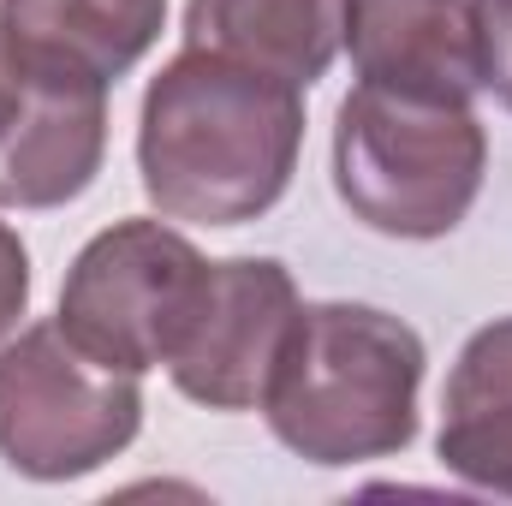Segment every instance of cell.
<instances>
[{
  "label": "cell",
  "instance_id": "cell-1",
  "mask_svg": "<svg viewBox=\"0 0 512 506\" xmlns=\"http://www.w3.org/2000/svg\"><path fill=\"white\" fill-rule=\"evenodd\" d=\"M304 149V90L245 60L173 54L137 114V173L161 221L245 227L268 215Z\"/></svg>",
  "mask_w": 512,
  "mask_h": 506
},
{
  "label": "cell",
  "instance_id": "cell-7",
  "mask_svg": "<svg viewBox=\"0 0 512 506\" xmlns=\"http://www.w3.org/2000/svg\"><path fill=\"white\" fill-rule=\"evenodd\" d=\"M102 149H108L102 84L18 72V96L0 126V209H66L96 185Z\"/></svg>",
  "mask_w": 512,
  "mask_h": 506
},
{
  "label": "cell",
  "instance_id": "cell-8",
  "mask_svg": "<svg viewBox=\"0 0 512 506\" xmlns=\"http://www.w3.org/2000/svg\"><path fill=\"white\" fill-rule=\"evenodd\" d=\"M358 84L417 102H477V12L471 0H346V42Z\"/></svg>",
  "mask_w": 512,
  "mask_h": 506
},
{
  "label": "cell",
  "instance_id": "cell-12",
  "mask_svg": "<svg viewBox=\"0 0 512 506\" xmlns=\"http://www.w3.org/2000/svg\"><path fill=\"white\" fill-rule=\"evenodd\" d=\"M477 12V60H483V90L512 114V0H471Z\"/></svg>",
  "mask_w": 512,
  "mask_h": 506
},
{
  "label": "cell",
  "instance_id": "cell-10",
  "mask_svg": "<svg viewBox=\"0 0 512 506\" xmlns=\"http://www.w3.org/2000/svg\"><path fill=\"white\" fill-rule=\"evenodd\" d=\"M346 42V0H191L185 48L245 60L268 78L310 90Z\"/></svg>",
  "mask_w": 512,
  "mask_h": 506
},
{
  "label": "cell",
  "instance_id": "cell-14",
  "mask_svg": "<svg viewBox=\"0 0 512 506\" xmlns=\"http://www.w3.org/2000/svg\"><path fill=\"white\" fill-rule=\"evenodd\" d=\"M18 96V72H12V54H6V30H0V126H6V108Z\"/></svg>",
  "mask_w": 512,
  "mask_h": 506
},
{
  "label": "cell",
  "instance_id": "cell-3",
  "mask_svg": "<svg viewBox=\"0 0 512 506\" xmlns=\"http://www.w3.org/2000/svg\"><path fill=\"white\" fill-rule=\"evenodd\" d=\"M489 173V131L465 102L358 84L334 120V191L382 239H447Z\"/></svg>",
  "mask_w": 512,
  "mask_h": 506
},
{
  "label": "cell",
  "instance_id": "cell-2",
  "mask_svg": "<svg viewBox=\"0 0 512 506\" xmlns=\"http://www.w3.org/2000/svg\"><path fill=\"white\" fill-rule=\"evenodd\" d=\"M423 364L417 328L393 310L352 298L298 304L262 387V417L274 441L310 465L387 459L417 435Z\"/></svg>",
  "mask_w": 512,
  "mask_h": 506
},
{
  "label": "cell",
  "instance_id": "cell-13",
  "mask_svg": "<svg viewBox=\"0 0 512 506\" xmlns=\"http://www.w3.org/2000/svg\"><path fill=\"white\" fill-rule=\"evenodd\" d=\"M24 310H30V251H24V239L0 221V346L18 334Z\"/></svg>",
  "mask_w": 512,
  "mask_h": 506
},
{
  "label": "cell",
  "instance_id": "cell-5",
  "mask_svg": "<svg viewBox=\"0 0 512 506\" xmlns=\"http://www.w3.org/2000/svg\"><path fill=\"white\" fill-rule=\"evenodd\" d=\"M203 280V251L167 221H114L72 256L60 286V328L78 352L108 370L149 376L167 364V346Z\"/></svg>",
  "mask_w": 512,
  "mask_h": 506
},
{
  "label": "cell",
  "instance_id": "cell-4",
  "mask_svg": "<svg viewBox=\"0 0 512 506\" xmlns=\"http://www.w3.org/2000/svg\"><path fill=\"white\" fill-rule=\"evenodd\" d=\"M143 387L96 364L60 322H30L0 346V459L30 483H72L137 441Z\"/></svg>",
  "mask_w": 512,
  "mask_h": 506
},
{
  "label": "cell",
  "instance_id": "cell-6",
  "mask_svg": "<svg viewBox=\"0 0 512 506\" xmlns=\"http://www.w3.org/2000/svg\"><path fill=\"white\" fill-rule=\"evenodd\" d=\"M298 316V286L274 256L203 262L191 310L167 346V376L209 411H251L274 376L280 340Z\"/></svg>",
  "mask_w": 512,
  "mask_h": 506
},
{
  "label": "cell",
  "instance_id": "cell-9",
  "mask_svg": "<svg viewBox=\"0 0 512 506\" xmlns=\"http://www.w3.org/2000/svg\"><path fill=\"white\" fill-rule=\"evenodd\" d=\"M167 0H0L6 54L18 72L114 90L155 48Z\"/></svg>",
  "mask_w": 512,
  "mask_h": 506
},
{
  "label": "cell",
  "instance_id": "cell-11",
  "mask_svg": "<svg viewBox=\"0 0 512 506\" xmlns=\"http://www.w3.org/2000/svg\"><path fill=\"white\" fill-rule=\"evenodd\" d=\"M435 453L459 483L512 501V316L465 340L441 393Z\"/></svg>",
  "mask_w": 512,
  "mask_h": 506
}]
</instances>
